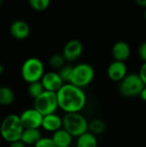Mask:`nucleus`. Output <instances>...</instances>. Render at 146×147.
Masks as SVG:
<instances>
[{"mask_svg": "<svg viewBox=\"0 0 146 147\" xmlns=\"http://www.w3.org/2000/svg\"><path fill=\"white\" fill-rule=\"evenodd\" d=\"M83 52V46L82 42L77 39H72L66 42L61 54L65 61L74 62L81 57Z\"/></svg>", "mask_w": 146, "mask_h": 147, "instance_id": "9", "label": "nucleus"}, {"mask_svg": "<svg viewBox=\"0 0 146 147\" xmlns=\"http://www.w3.org/2000/svg\"><path fill=\"white\" fill-rule=\"evenodd\" d=\"M45 73V66L43 62L35 57L27 59L22 65L21 75L22 79L28 84L40 81Z\"/></svg>", "mask_w": 146, "mask_h": 147, "instance_id": "5", "label": "nucleus"}, {"mask_svg": "<svg viewBox=\"0 0 146 147\" xmlns=\"http://www.w3.org/2000/svg\"><path fill=\"white\" fill-rule=\"evenodd\" d=\"M95 78V69L88 63H79L72 66L69 83L78 87L84 88L90 84Z\"/></svg>", "mask_w": 146, "mask_h": 147, "instance_id": "4", "label": "nucleus"}, {"mask_svg": "<svg viewBox=\"0 0 146 147\" xmlns=\"http://www.w3.org/2000/svg\"><path fill=\"white\" fill-rule=\"evenodd\" d=\"M98 141L96 136L89 132H86L77 139L76 147H97Z\"/></svg>", "mask_w": 146, "mask_h": 147, "instance_id": "17", "label": "nucleus"}, {"mask_svg": "<svg viewBox=\"0 0 146 147\" xmlns=\"http://www.w3.org/2000/svg\"><path fill=\"white\" fill-rule=\"evenodd\" d=\"M138 55L139 59L144 62H146V41L142 42L138 47Z\"/></svg>", "mask_w": 146, "mask_h": 147, "instance_id": "25", "label": "nucleus"}, {"mask_svg": "<svg viewBox=\"0 0 146 147\" xmlns=\"http://www.w3.org/2000/svg\"><path fill=\"white\" fill-rule=\"evenodd\" d=\"M44 90H44L43 85H42L40 81H37V82H34V83L28 84V95L33 99H35L36 97H38Z\"/></svg>", "mask_w": 146, "mask_h": 147, "instance_id": "20", "label": "nucleus"}, {"mask_svg": "<svg viewBox=\"0 0 146 147\" xmlns=\"http://www.w3.org/2000/svg\"><path fill=\"white\" fill-rule=\"evenodd\" d=\"M19 118L24 129H39L41 127L43 116L34 108L23 110Z\"/></svg>", "mask_w": 146, "mask_h": 147, "instance_id": "8", "label": "nucleus"}, {"mask_svg": "<svg viewBox=\"0 0 146 147\" xmlns=\"http://www.w3.org/2000/svg\"><path fill=\"white\" fill-rule=\"evenodd\" d=\"M72 136L63 128L54 132L52 140L56 147H70L72 143Z\"/></svg>", "mask_w": 146, "mask_h": 147, "instance_id": "15", "label": "nucleus"}, {"mask_svg": "<svg viewBox=\"0 0 146 147\" xmlns=\"http://www.w3.org/2000/svg\"><path fill=\"white\" fill-rule=\"evenodd\" d=\"M145 86L138 73H128L119 84V91L125 97L139 96Z\"/></svg>", "mask_w": 146, "mask_h": 147, "instance_id": "7", "label": "nucleus"}, {"mask_svg": "<svg viewBox=\"0 0 146 147\" xmlns=\"http://www.w3.org/2000/svg\"><path fill=\"white\" fill-rule=\"evenodd\" d=\"M59 109L66 113H80L86 105L87 96L83 89L65 83L56 92Z\"/></svg>", "mask_w": 146, "mask_h": 147, "instance_id": "1", "label": "nucleus"}, {"mask_svg": "<svg viewBox=\"0 0 146 147\" xmlns=\"http://www.w3.org/2000/svg\"><path fill=\"white\" fill-rule=\"evenodd\" d=\"M2 3H3V2H2V1H1V0H0V6H1V5H2Z\"/></svg>", "mask_w": 146, "mask_h": 147, "instance_id": "32", "label": "nucleus"}, {"mask_svg": "<svg viewBox=\"0 0 146 147\" xmlns=\"http://www.w3.org/2000/svg\"><path fill=\"white\" fill-rule=\"evenodd\" d=\"M41 127L48 132H56L62 128V118L56 113L43 116Z\"/></svg>", "mask_w": 146, "mask_h": 147, "instance_id": "14", "label": "nucleus"}, {"mask_svg": "<svg viewBox=\"0 0 146 147\" xmlns=\"http://www.w3.org/2000/svg\"><path fill=\"white\" fill-rule=\"evenodd\" d=\"M139 96H140V98H141L143 101L146 102V87H145V88L143 89V90H142L141 93L139 94Z\"/></svg>", "mask_w": 146, "mask_h": 147, "instance_id": "29", "label": "nucleus"}, {"mask_svg": "<svg viewBox=\"0 0 146 147\" xmlns=\"http://www.w3.org/2000/svg\"><path fill=\"white\" fill-rule=\"evenodd\" d=\"M105 130H106V124L101 119H95L89 123L88 132L91 133L94 135L102 134V133H104Z\"/></svg>", "mask_w": 146, "mask_h": 147, "instance_id": "19", "label": "nucleus"}, {"mask_svg": "<svg viewBox=\"0 0 146 147\" xmlns=\"http://www.w3.org/2000/svg\"><path fill=\"white\" fill-rule=\"evenodd\" d=\"M33 108L42 116L54 114L59 109L56 93L44 90L38 97L34 99Z\"/></svg>", "mask_w": 146, "mask_h": 147, "instance_id": "6", "label": "nucleus"}, {"mask_svg": "<svg viewBox=\"0 0 146 147\" xmlns=\"http://www.w3.org/2000/svg\"><path fill=\"white\" fill-rule=\"evenodd\" d=\"M65 60L61 53H55L49 59V65L54 70H60L65 65Z\"/></svg>", "mask_w": 146, "mask_h": 147, "instance_id": "21", "label": "nucleus"}, {"mask_svg": "<svg viewBox=\"0 0 146 147\" xmlns=\"http://www.w3.org/2000/svg\"><path fill=\"white\" fill-rule=\"evenodd\" d=\"M9 147H26V146L22 142V141H15L13 143H10Z\"/></svg>", "mask_w": 146, "mask_h": 147, "instance_id": "27", "label": "nucleus"}, {"mask_svg": "<svg viewBox=\"0 0 146 147\" xmlns=\"http://www.w3.org/2000/svg\"><path fill=\"white\" fill-rule=\"evenodd\" d=\"M40 82L43 88L46 91L56 93L65 84L57 71H48L45 72L42 76Z\"/></svg>", "mask_w": 146, "mask_h": 147, "instance_id": "10", "label": "nucleus"}, {"mask_svg": "<svg viewBox=\"0 0 146 147\" xmlns=\"http://www.w3.org/2000/svg\"><path fill=\"white\" fill-rule=\"evenodd\" d=\"M135 3L138 6L146 9V0H136Z\"/></svg>", "mask_w": 146, "mask_h": 147, "instance_id": "28", "label": "nucleus"}, {"mask_svg": "<svg viewBox=\"0 0 146 147\" xmlns=\"http://www.w3.org/2000/svg\"><path fill=\"white\" fill-rule=\"evenodd\" d=\"M9 33L11 36L16 40H24L28 37L30 34V27L23 20L14 21L9 27Z\"/></svg>", "mask_w": 146, "mask_h": 147, "instance_id": "13", "label": "nucleus"}, {"mask_svg": "<svg viewBox=\"0 0 146 147\" xmlns=\"http://www.w3.org/2000/svg\"><path fill=\"white\" fill-rule=\"evenodd\" d=\"M3 65H2V63L0 61V77H1V75L3 73Z\"/></svg>", "mask_w": 146, "mask_h": 147, "instance_id": "30", "label": "nucleus"}, {"mask_svg": "<svg viewBox=\"0 0 146 147\" xmlns=\"http://www.w3.org/2000/svg\"><path fill=\"white\" fill-rule=\"evenodd\" d=\"M144 18H145V20L146 21V9L145 10V12H144Z\"/></svg>", "mask_w": 146, "mask_h": 147, "instance_id": "31", "label": "nucleus"}, {"mask_svg": "<svg viewBox=\"0 0 146 147\" xmlns=\"http://www.w3.org/2000/svg\"><path fill=\"white\" fill-rule=\"evenodd\" d=\"M24 128L20 121L19 115L15 114L8 115L0 125L1 137L7 142L13 143L21 140Z\"/></svg>", "mask_w": 146, "mask_h": 147, "instance_id": "2", "label": "nucleus"}, {"mask_svg": "<svg viewBox=\"0 0 146 147\" xmlns=\"http://www.w3.org/2000/svg\"><path fill=\"white\" fill-rule=\"evenodd\" d=\"M34 147H56L52 138L49 137H41Z\"/></svg>", "mask_w": 146, "mask_h": 147, "instance_id": "24", "label": "nucleus"}, {"mask_svg": "<svg viewBox=\"0 0 146 147\" xmlns=\"http://www.w3.org/2000/svg\"><path fill=\"white\" fill-rule=\"evenodd\" d=\"M89 122L81 113H66L62 118V128L73 137L88 132Z\"/></svg>", "mask_w": 146, "mask_h": 147, "instance_id": "3", "label": "nucleus"}, {"mask_svg": "<svg viewBox=\"0 0 146 147\" xmlns=\"http://www.w3.org/2000/svg\"><path fill=\"white\" fill-rule=\"evenodd\" d=\"M71 71H72V66L71 65H64L60 70H59L58 73L59 75V77L61 78V79L63 80V82L65 83H69L70 80V77L71 74Z\"/></svg>", "mask_w": 146, "mask_h": 147, "instance_id": "23", "label": "nucleus"}, {"mask_svg": "<svg viewBox=\"0 0 146 147\" xmlns=\"http://www.w3.org/2000/svg\"><path fill=\"white\" fill-rule=\"evenodd\" d=\"M51 2L49 0H30L29 4L32 9L37 11H44L50 6Z\"/></svg>", "mask_w": 146, "mask_h": 147, "instance_id": "22", "label": "nucleus"}, {"mask_svg": "<svg viewBox=\"0 0 146 147\" xmlns=\"http://www.w3.org/2000/svg\"><path fill=\"white\" fill-rule=\"evenodd\" d=\"M40 138L41 133L39 129H24L20 141H22L25 146H34Z\"/></svg>", "mask_w": 146, "mask_h": 147, "instance_id": "16", "label": "nucleus"}, {"mask_svg": "<svg viewBox=\"0 0 146 147\" xmlns=\"http://www.w3.org/2000/svg\"><path fill=\"white\" fill-rule=\"evenodd\" d=\"M138 74H139V78H141V80H142L144 85L146 87V62H144V63L141 65V66H140V68H139V73H138Z\"/></svg>", "mask_w": 146, "mask_h": 147, "instance_id": "26", "label": "nucleus"}, {"mask_svg": "<svg viewBox=\"0 0 146 147\" xmlns=\"http://www.w3.org/2000/svg\"><path fill=\"white\" fill-rule=\"evenodd\" d=\"M15 96L13 90L8 86H0V105L9 106L15 101Z\"/></svg>", "mask_w": 146, "mask_h": 147, "instance_id": "18", "label": "nucleus"}, {"mask_svg": "<svg viewBox=\"0 0 146 147\" xmlns=\"http://www.w3.org/2000/svg\"><path fill=\"white\" fill-rule=\"evenodd\" d=\"M112 56L115 61L125 62L130 58L132 49L130 45L125 40H118L112 47Z\"/></svg>", "mask_w": 146, "mask_h": 147, "instance_id": "12", "label": "nucleus"}, {"mask_svg": "<svg viewBox=\"0 0 146 147\" xmlns=\"http://www.w3.org/2000/svg\"><path fill=\"white\" fill-rule=\"evenodd\" d=\"M128 74L127 65L125 62L114 60L107 69L108 78L114 82H120Z\"/></svg>", "mask_w": 146, "mask_h": 147, "instance_id": "11", "label": "nucleus"}]
</instances>
